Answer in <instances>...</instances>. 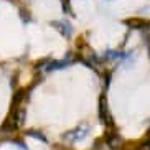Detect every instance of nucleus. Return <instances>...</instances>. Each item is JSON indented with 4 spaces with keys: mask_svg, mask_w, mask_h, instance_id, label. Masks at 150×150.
I'll use <instances>...</instances> for the list:
<instances>
[{
    "mask_svg": "<svg viewBox=\"0 0 150 150\" xmlns=\"http://www.w3.org/2000/svg\"><path fill=\"white\" fill-rule=\"evenodd\" d=\"M99 117L107 127H114V120L110 117L109 110H107V99H106V94H101L99 96Z\"/></svg>",
    "mask_w": 150,
    "mask_h": 150,
    "instance_id": "nucleus-1",
    "label": "nucleus"
},
{
    "mask_svg": "<svg viewBox=\"0 0 150 150\" xmlns=\"http://www.w3.org/2000/svg\"><path fill=\"white\" fill-rule=\"evenodd\" d=\"M17 127H18V120L15 117V112H10L8 117L5 119V122L2 124L0 130L2 132H13V130H17Z\"/></svg>",
    "mask_w": 150,
    "mask_h": 150,
    "instance_id": "nucleus-2",
    "label": "nucleus"
},
{
    "mask_svg": "<svg viewBox=\"0 0 150 150\" xmlns=\"http://www.w3.org/2000/svg\"><path fill=\"white\" fill-rule=\"evenodd\" d=\"M124 23L130 28H150V22L145 18H139V17H132L124 20Z\"/></svg>",
    "mask_w": 150,
    "mask_h": 150,
    "instance_id": "nucleus-3",
    "label": "nucleus"
},
{
    "mask_svg": "<svg viewBox=\"0 0 150 150\" xmlns=\"http://www.w3.org/2000/svg\"><path fill=\"white\" fill-rule=\"evenodd\" d=\"M120 150H147V145L139 142H125Z\"/></svg>",
    "mask_w": 150,
    "mask_h": 150,
    "instance_id": "nucleus-4",
    "label": "nucleus"
},
{
    "mask_svg": "<svg viewBox=\"0 0 150 150\" xmlns=\"http://www.w3.org/2000/svg\"><path fill=\"white\" fill-rule=\"evenodd\" d=\"M76 48H78V51H83V48H88V43L84 40V36H79L76 40Z\"/></svg>",
    "mask_w": 150,
    "mask_h": 150,
    "instance_id": "nucleus-5",
    "label": "nucleus"
},
{
    "mask_svg": "<svg viewBox=\"0 0 150 150\" xmlns=\"http://www.w3.org/2000/svg\"><path fill=\"white\" fill-rule=\"evenodd\" d=\"M147 145V149H150V129L147 130V135H145V142H144Z\"/></svg>",
    "mask_w": 150,
    "mask_h": 150,
    "instance_id": "nucleus-6",
    "label": "nucleus"
},
{
    "mask_svg": "<svg viewBox=\"0 0 150 150\" xmlns=\"http://www.w3.org/2000/svg\"><path fill=\"white\" fill-rule=\"evenodd\" d=\"M12 2H17V0H12Z\"/></svg>",
    "mask_w": 150,
    "mask_h": 150,
    "instance_id": "nucleus-7",
    "label": "nucleus"
},
{
    "mask_svg": "<svg viewBox=\"0 0 150 150\" xmlns=\"http://www.w3.org/2000/svg\"><path fill=\"white\" fill-rule=\"evenodd\" d=\"M149 38H150V35H149Z\"/></svg>",
    "mask_w": 150,
    "mask_h": 150,
    "instance_id": "nucleus-8",
    "label": "nucleus"
}]
</instances>
